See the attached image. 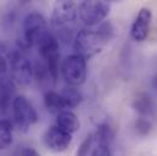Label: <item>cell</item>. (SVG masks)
<instances>
[{"label": "cell", "mask_w": 157, "mask_h": 156, "mask_svg": "<svg viewBox=\"0 0 157 156\" xmlns=\"http://www.w3.org/2000/svg\"><path fill=\"white\" fill-rule=\"evenodd\" d=\"M39 53L44 60V64L46 65L49 72L56 82L59 77V67H60V48L59 41L50 32L45 33L43 38L37 44Z\"/></svg>", "instance_id": "obj_1"}, {"label": "cell", "mask_w": 157, "mask_h": 156, "mask_svg": "<svg viewBox=\"0 0 157 156\" xmlns=\"http://www.w3.org/2000/svg\"><path fill=\"white\" fill-rule=\"evenodd\" d=\"M86 60L78 54L67 56L61 66L62 77L72 87L83 84L86 79Z\"/></svg>", "instance_id": "obj_2"}, {"label": "cell", "mask_w": 157, "mask_h": 156, "mask_svg": "<svg viewBox=\"0 0 157 156\" xmlns=\"http://www.w3.org/2000/svg\"><path fill=\"white\" fill-rule=\"evenodd\" d=\"M12 115L17 128L21 132H27L29 127L38 121V115L33 105L26 96H16L12 103Z\"/></svg>", "instance_id": "obj_3"}, {"label": "cell", "mask_w": 157, "mask_h": 156, "mask_svg": "<svg viewBox=\"0 0 157 156\" xmlns=\"http://www.w3.org/2000/svg\"><path fill=\"white\" fill-rule=\"evenodd\" d=\"M105 43L98 36L96 31L82 29L76 36L73 41V48L76 54L80 55L83 59L89 60L101 51Z\"/></svg>", "instance_id": "obj_4"}, {"label": "cell", "mask_w": 157, "mask_h": 156, "mask_svg": "<svg viewBox=\"0 0 157 156\" xmlns=\"http://www.w3.org/2000/svg\"><path fill=\"white\" fill-rule=\"evenodd\" d=\"M46 21L39 12H29L23 20V43L26 48L37 45L48 33Z\"/></svg>", "instance_id": "obj_5"}, {"label": "cell", "mask_w": 157, "mask_h": 156, "mask_svg": "<svg viewBox=\"0 0 157 156\" xmlns=\"http://www.w3.org/2000/svg\"><path fill=\"white\" fill-rule=\"evenodd\" d=\"M111 9V4L107 1H83L78 6L79 18L86 26H95L102 22Z\"/></svg>", "instance_id": "obj_6"}, {"label": "cell", "mask_w": 157, "mask_h": 156, "mask_svg": "<svg viewBox=\"0 0 157 156\" xmlns=\"http://www.w3.org/2000/svg\"><path fill=\"white\" fill-rule=\"evenodd\" d=\"M9 62L11 76L17 83L27 85L32 82L34 77L33 65L23 54L18 51H12L11 54H9Z\"/></svg>", "instance_id": "obj_7"}, {"label": "cell", "mask_w": 157, "mask_h": 156, "mask_svg": "<svg viewBox=\"0 0 157 156\" xmlns=\"http://www.w3.org/2000/svg\"><path fill=\"white\" fill-rule=\"evenodd\" d=\"M78 16V6L73 1H59L56 2L52 15L51 25L55 28H62L70 22L75 21Z\"/></svg>", "instance_id": "obj_8"}, {"label": "cell", "mask_w": 157, "mask_h": 156, "mask_svg": "<svg viewBox=\"0 0 157 156\" xmlns=\"http://www.w3.org/2000/svg\"><path fill=\"white\" fill-rule=\"evenodd\" d=\"M44 142L50 150L55 153H62L66 151L71 145L72 134L60 129L57 126H52L46 131L44 135Z\"/></svg>", "instance_id": "obj_9"}, {"label": "cell", "mask_w": 157, "mask_h": 156, "mask_svg": "<svg viewBox=\"0 0 157 156\" xmlns=\"http://www.w3.org/2000/svg\"><path fill=\"white\" fill-rule=\"evenodd\" d=\"M151 11L146 7H143L135 21L133 22L132 29H130V34L132 38L136 41H144L147 34H149V29H150V25H151Z\"/></svg>", "instance_id": "obj_10"}, {"label": "cell", "mask_w": 157, "mask_h": 156, "mask_svg": "<svg viewBox=\"0 0 157 156\" xmlns=\"http://www.w3.org/2000/svg\"><path fill=\"white\" fill-rule=\"evenodd\" d=\"M134 110L145 118H157V101L149 95H141L133 104Z\"/></svg>", "instance_id": "obj_11"}, {"label": "cell", "mask_w": 157, "mask_h": 156, "mask_svg": "<svg viewBox=\"0 0 157 156\" xmlns=\"http://www.w3.org/2000/svg\"><path fill=\"white\" fill-rule=\"evenodd\" d=\"M56 126L60 129L72 134L78 131L80 123H79V119L76 114H73L71 110H63L60 114H57Z\"/></svg>", "instance_id": "obj_12"}, {"label": "cell", "mask_w": 157, "mask_h": 156, "mask_svg": "<svg viewBox=\"0 0 157 156\" xmlns=\"http://www.w3.org/2000/svg\"><path fill=\"white\" fill-rule=\"evenodd\" d=\"M13 83L7 78L0 79V115L9 111L13 103Z\"/></svg>", "instance_id": "obj_13"}, {"label": "cell", "mask_w": 157, "mask_h": 156, "mask_svg": "<svg viewBox=\"0 0 157 156\" xmlns=\"http://www.w3.org/2000/svg\"><path fill=\"white\" fill-rule=\"evenodd\" d=\"M33 73H34V77L37 79L38 84L45 90V93L50 92L55 80L51 76V73L49 72L44 61H36V64L33 66Z\"/></svg>", "instance_id": "obj_14"}, {"label": "cell", "mask_w": 157, "mask_h": 156, "mask_svg": "<svg viewBox=\"0 0 157 156\" xmlns=\"http://www.w3.org/2000/svg\"><path fill=\"white\" fill-rule=\"evenodd\" d=\"M44 104H45V107L48 109V111H50L51 114H60L61 111H63L66 109V105H65V101H63L61 94L52 92V90L45 93Z\"/></svg>", "instance_id": "obj_15"}, {"label": "cell", "mask_w": 157, "mask_h": 156, "mask_svg": "<svg viewBox=\"0 0 157 156\" xmlns=\"http://www.w3.org/2000/svg\"><path fill=\"white\" fill-rule=\"evenodd\" d=\"M113 138H115V134L109 123H101L98 127V131L95 134L98 145H104V146L111 148L112 143H113Z\"/></svg>", "instance_id": "obj_16"}, {"label": "cell", "mask_w": 157, "mask_h": 156, "mask_svg": "<svg viewBox=\"0 0 157 156\" xmlns=\"http://www.w3.org/2000/svg\"><path fill=\"white\" fill-rule=\"evenodd\" d=\"M12 144V123L9 119H0V150Z\"/></svg>", "instance_id": "obj_17"}, {"label": "cell", "mask_w": 157, "mask_h": 156, "mask_svg": "<svg viewBox=\"0 0 157 156\" xmlns=\"http://www.w3.org/2000/svg\"><path fill=\"white\" fill-rule=\"evenodd\" d=\"M61 96L65 101L66 109H75L82 103V94L75 88H65L61 93Z\"/></svg>", "instance_id": "obj_18"}, {"label": "cell", "mask_w": 157, "mask_h": 156, "mask_svg": "<svg viewBox=\"0 0 157 156\" xmlns=\"http://www.w3.org/2000/svg\"><path fill=\"white\" fill-rule=\"evenodd\" d=\"M96 33L100 37V39L106 44L107 41H110L111 39L113 38L115 28H113V26H112V23L110 21H106V22H104V23H101L99 26V28L96 29Z\"/></svg>", "instance_id": "obj_19"}, {"label": "cell", "mask_w": 157, "mask_h": 156, "mask_svg": "<svg viewBox=\"0 0 157 156\" xmlns=\"http://www.w3.org/2000/svg\"><path fill=\"white\" fill-rule=\"evenodd\" d=\"M135 131L139 135H149L150 132L152 131V123L150 122L149 118H145V117H139L135 122Z\"/></svg>", "instance_id": "obj_20"}, {"label": "cell", "mask_w": 157, "mask_h": 156, "mask_svg": "<svg viewBox=\"0 0 157 156\" xmlns=\"http://www.w3.org/2000/svg\"><path fill=\"white\" fill-rule=\"evenodd\" d=\"M93 143H94V135L93 134H89L83 142L82 144L79 145L78 150L76 153V156H88L91 146H93Z\"/></svg>", "instance_id": "obj_21"}, {"label": "cell", "mask_w": 157, "mask_h": 156, "mask_svg": "<svg viewBox=\"0 0 157 156\" xmlns=\"http://www.w3.org/2000/svg\"><path fill=\"white\" fill-rule=\"evenodd\" d=\"M91 156H112L111 148H107V146H104V145H96V148L94 149Z\"/></svg>", "instance_id": "obj_22"}, {"label": "cell", "mask_w": 157, "mask_h": 156, "mask_svg": "<svg viewBox=\"0 0 157 156\" xmlns=\"http://www.w3.org/2000/svg\"><path fill=\"white\" fill-rule=\"evenodd\" d=\"M9 71V62L6 57L0 53V75H6Z\"/></svg>", "instance_id": "obj_23"}, {"label": "cell", "mask_w": 157, "mask_h": 156, "mask_svg": "<svg viewBox=\"0 0 157 156\" xmlns=\"http://www.w3.org/2000/svg\"><path fill=\"white\" fill-rule=\"evenodd\" d=\"M21 156H41V155H40L37 150H34L33 148H23L21 150Z\"/></svg>", "instance_id": "obj_24"}, {"label": "cell", "mask_w": 157, "mask_h": 156, "mask_svg": "<svg viewBox=\"0 0 157 156\" xmlns=\"http://www.w3.org/2000/svg\"><path fill=\"white\" fill-rule=\"evenodd\" d=\"M154 88H155V90L157 92V76L155 77V79H154Z\"/></svg>", "instance_id": "obj_25"}]
</instances>
